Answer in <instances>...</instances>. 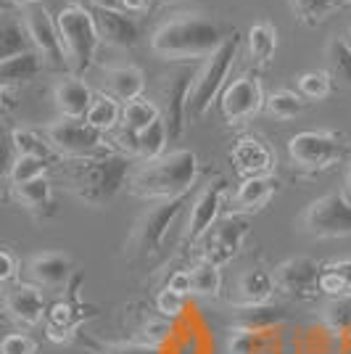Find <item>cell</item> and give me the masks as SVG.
Wrapping results in <instances>:
<instances>
[{"mask_svg":"<svg viewBox=\"0 0 351 354\" xmlns=\"http://www.w3.org/2000/svg\"><path fill=\"white\" fill-rule=\"evenodd\" d=\"M230 32V27L220 24L211 16L177 14L153 30L151 50L164 61L196 64L198 59H206L211 50H217Z\"/></svg>","mask_w":351,"mask_h":354,"instance_id":"cell-1","label":"cell"},{"mask_svg":"<svg viewBox=\"0 0 351 354\" xmlns=\"http://www.w3.org/2000/svg\"><path fill=\"white\" fill-rule=\"evenodd\" d=\"M132 159L124 153H106L93 159H69L64 167V188L90 209H106L127 185Z\"/></svg>","mask_w":351,"mask_h":354,"instance_id":"cell-2","label":"cell"},{"mask_svg":"<svg viewBox=\"0 0 351 354\" xmlns=\"http://www.w3.org/2000/svg\"><path fill=\"white\" fill-rule=\"evenodd\" d=\"M198 172H201L198 156L188 148H180L135 167L127 177V191L137 198H153V201L182 198L185 193L193 191Z\"/></svg>","mask_w":351,"mask_h":354,"instance_id":"cell-3","label":"cell"},{"mask_svg":"<svg viewBox=\"0 0 351 354\" xmlns=\"http://www.w3.org/2000/svg\"><path fill=\"white\" fill-rule=\"evenodd\" d=\"M56 30H59V40L64 48V56H66V64H69V72L82 77L93 66L95 50L101 43L88 6H82V3L64 6L56 16Z\"/></svg>","mask_w":351,"mask_h":354,"instance_id":"cell-4","label":"cell"},{"mask_svg":"<svg viewBox=\"0 0 351 354\" xmlns=\"http://www.w3.org/2000/svg\"><path fill=\"white\" fill-rule=\"evenodd\" d=\"M238 50H240V32L233 30L227 35V40L217 50H211L204 59V64L198 66L191 95H188V114L193 119L204 117L209 106L220 98V93L225 90V80H227V74L238 59Z\"/></svg>","mask_w":351,"mask_h":354,"instance_id":"cell-5","label":"cell"},{"mask_svg":"<svg viewBox=\"0 0 351 354\" xmlns=\"http://www.w3.org/2000/svg\"><path fill=\"white\" fill-rule=\"evenodd\" d=\"M198 66L196 64H177L159 77L156 82V98H159V117L169 133V143L185 133V114H188V95H191L193 80Z\"/></svg>","mask_w":351,"mask_h":354,"instance_id":"cell-6","label":"cell"},{"mask_svg":"<svg viewBox=\"0 0 351 354\" xmlns=\"http://www.w3.org/2000/svg\"><path fill=\"white\" fill-rule=\"evenodd\" d=\"M288 156L296 169L317 175L333 169L346 156V140L338 130H307L288 140Z\"/></svg>","mask_w":351,"mask_h":354,"instance_id":"cell-7","label":"cell"},{"mask_svg":"<svg viewBox=\"0 0 351 354\" xmlns=\"http://www.w3.org/2000/svg\"><path fill=\"white\" fill-rule=\"evenodd\" d=\"M45 143L53 148V153H61L64 159H93V156H106L114 148L108 146L106 135L90 127L85 119H66L48 124L43 130Z\"/></svg>","mask_w":351,"mask_h":354,"instance_id":"cell-8","label":"cell"},{"mask_svg":"<svg viewBox=\"0 0 351 354\" xmlns=\"http://www.w3.org/2000/svg\"><path fill=\"white\" fill-rule=\"evenodd\" d=\"M182 212V198H169V201H156L153 207H148L132 225L124 257L130 262H143L153 251L161 246V241L167 236V230L172 227V222Z\"/></svg>","mask_w":351,"mask_h":354,"instance_id":"cell-9","label":"cell"},{"mask_svg":"<svg viewBox=\"0 0 351 354\" xmlns=\"http://www.w3.org/2000/svg\"><path fill=\"white\" fill-rule=\"evenodd\" d=\"M16 8H19L24 30H27L32 50L43 59V66L56 69V72H69V64H66L59 40V30H56V19L45 8V3H24Z\"/></svg>","mask_w":351,"mask_h":354,"instance_id":"cell-10","label":"cell"},{"mask_svg":"<svg viewBox=\"0 0 351 354\" xmlns=\"http://www.w3.org/2000/svg\"><path fill=\"white\" fill-rule=\"evenodd\" d=\"M79 283H82V272L72 275V281L66 286V296L45 312V336L56 344L72 341L85 325V320L95 315V307H90L79 299Z\"/></svg>","mask_w":351,"mask_h":354,"instance_id":"cell-11","label":"cell"},{"mask_svg":"<svg viewBox=\"0 0 351 354\" xmlns=\"http://www.w3.org/2000/svg\"><path fill=\"white\" fill-rule=\"evenodd\" d=\"M251 233V225L246 214H233L227 212L225 217L214 222L209 230H206L198 246H201V259L204 262H211V265H227L233 262L235 257L240 254V246L246 236Z\"/></svg>","mask_w":351,"mask_h":354,"instance_id":"cell-12","label":"cell"},{"mask_svg":"<svg viewBox=\"0 0 351 354\" xmlns=\"http://www.w3.org/2000/svg\"><path fill=\"white\" fill-rule=\"evenodd\" d=\"M304 233L312 238H346L351 236V204L343 193H328L312 201L301 217Z\"/></svg>","mask_w":351,"mask_h":354,"instance_id":"cell-13","label":"cell"},{"mask_svg":"<svg viewBox=\"0 0 351 354\" xmlns=\"http://www.w3.org/2000/svg\"><path fill=\"white\" fill-rule=\"evenodd\" d=\"M264 106L262 80L256 72H246L243 77L233 80L227 88L220 93V111L227 119L230 127L246 124L249 119L256 117V111Z\"/></svg>","mask_w":351,"mask_h":354,"instance_id":"cell-14","label":"cell"},{"mask_svg":"<svg viewBox=\"0 0 351 354\" xmlns=\"http://www.w3.org/2000/svg\"><path fill=\"white\" fill-rule=\"evenodd\" d=\"M275 291L288 296L291 301H312L320 294V265L312 257H291L272 270Z\"/></svg>","mask_w":351,"mask_h":354,"instance_id":"cell-15","label":"cell"},{"mask_svg":"<svg viewBox=\"0 0 351 354\" xmlns=\"http://www.w3.org/2000/svg\"><path fill=\"white\" fill-rule=\"evenodd\" d=\"M225 196H227L225 177H211L209 183H204V188L198 191L196 201H193L188 222H185V241L188 243H198L206 230L220 220Z\"/></svg>","mask_w":351,"mask_h":354,"instance_id":"cell-16","label":"cell"},{"mask_svg":"<svg viewBox=\"0 0 351 354\" xmlns=\"http://www.w3.org/2000/svg\"><path fill=\"white\" fill-rule=\"evenodd\" d=\"M227 159L240 180L272 175V169H275V151L267 140L256 138V135H240L230 148Z\"/></svg>","mask_w":351,"mask_h":354,"instance_id":"cell-17","label":"cell"},{"mask_svg":"<svg viewBox=\"0 0 351 354\" xmlns=\"http://www.w3.org/2000/svg\"><path fill=\"white\" fill-rule=\"evenodd\" d=\"M3 310L14 323L24 325V328H35L37 323H43L45 312H48L43 288H37L27 281L8 286L3 291Z\"/></svg>","mask_w":351,"mask_h":354,"instance_id":"cell-18","label":"cell"},{"mask_svg":"<svg viewBox=\"0 0 351 354\" xmlns=\"http://www.w3.org/2000/svg\"><path fill=\"white\" fill-rule=\"evenodd\" d=\"M74 275V262L64 251H40L27 262V283L37 288H64Z\"/></svg>","mask_w":351,"mask_h":354,"instance_id":"cell-19","label":"cell"},{"mask_svg":"<svg viewBox=\"0 0 351 354\" xmlns=\"http://www.w3.org/2000/svg\"><path fill=\"white\" fill-rule=\"evenodd\" d=\"M90 16L95 21V30L103 43H108L111 48H122L130 50L140 40V27L137 21L127 16L124 11H103V8H90Z\"/></svg>","mask_w":351,"mask_h":354,"instance_id":"cell-20","label":"cell"},{"mask_svg":"<svg viewBox=\"0 0 351 354\" xmlns=\"http://www.w3.org/2000/svg\"><path fill=\"white\" fill-rule=\"evenodd\" d=\"M53 101L59 109L61 117L66 119H85L93 101V90L88 88V82L77 74H64L59 77V82L53 85Z\"/></svg>","mask_w":351,"mask_h":354,"instance_id":"cell-21","label":"cell"},{"mask_svg":"<svg viewBox=\"0 0 351 354\" xmlns=\"http://www.w3.org/2000/svg\"><path fill=\"white\" fill-rule=\"evenodd\" d=\"M103 88L106 93L117 101V104H127L143 95L146 90V72L140 66L132 64H117V66H106L103 69Z\"/></svg>","mask_w":351,"mask_h":354,"instance_id":"cell-22","label":"cell"},{"mask_svg":"<svg viewBox=\"0 0 351 354\" xmlns=\"http://www.w3.org/2000/svg\"><path fill=\"white\" fill-rule=\"evenodd\" d=\"M280 191V180L275 175H264V177H249V180H240L238 191L233 196V214H254L264 209L275 193Z\"/></svg>","mask_w":351,"mask_h":354,"instance_id":"cell-23","label":"cell"},{"mask_svg":"<svg viewBox=\"0 0 351 354\" xmlns=\"http://www.w3.org/2000/svg\"><path fill=\"white\" fill-rule=\"evenodd\" d=\"M11 198L21 209H27L32 217L37 220H48L56 214V201H53V188L48 177H37L30 183H19L11 185Z\"/></svg>","mask_w":351,"mask_h":354,"instance_id":"cell-24","label":"cell"},{"mask_svg":"<svg viewBox=\"0 0 351 354\" xmlns=\"http://www.w3.org/2000/svg\"><path fill=\"white\" fill-rule=\"evenodd\" d=\"M238 301L235 307H251V304H267L272 301L275 291V278L267 267H249L246 272H240V278L235 283Z\"/></svg>","mask_w":351,"mask_h":354,"instance_id":"cell-25","label":"cell"},{"mask_svg":"<svg viewBox=\"0 0 351 354\" xmlns=\"http://www.w3.org/2000/svg\"><path fill=\"white\" fill-rule=\"evenodd\" d=\"M40 72H43V59L35 50H24L19 56L0 61V90H8L11 93L19 85L32 82Z\"/></svg>","mask_w":351,"mask_h":354,"instance_id":"cell-26","label":"cell"},{"mask_svg":"<svg viewBox=\"0 0 351 354\" xmlns=\"http://www.w3.org/2000/svg\"><path fill=\"white\" fill-rule=\"evenodd\" d=\"M24 50H32V45L30 37H27V30L21 24L19 8L14 6V8L0 11V61L19 56Z\"/></svg>","mask_w":351,"mask_h":354,"instance_id":"cell-27","label":"cell"},{"mask_svg":"<svg viewBox=\"0 0 351 354\" xmlns=\"http://www.w3.org/2000/svg\"><path fill=\"white\" fill-rule=\"evenodd\" d=\"M288 317V312L267 301V304H251V307H235L233 325L243 330H272Z\"/></svg>","mask_w":351,"mask_h":354,"instance_id":"cell-28","label":"cell"},{"mask_svg":"<svg viewBox=\"0 0 351 354\" xmlns=\"http://www.w3.org/2000/svg\"><path fill=\"white\" fill-rule=\"evenodd\" d=\"M325 61H328V77L330 82L343 90H351V45L343 37H330L325 48Z\"/></svg>","mask_w":351,"mask_h":354,"instance_id":"cell-29","label":"cell"},{"mask_svg":"<svg viewBox=\"0 0 351 354\" xmlns=\"http://www.w3.org/2000/svg\"><path fill=\"white\" fill-rule=\"evenodd\" d=\"M320 294L330 299H351V259H336L320 267Z\"/></svg>","mask_w":351,"mask_h":354,"instance_id":"cell-30","label":"cell"},{"mask_svg":"<svg viewBox=\"0 0 351 354\" xmlns=\"http://www.w3.org/2000/svg\"><path fill=\"white\" fill-rule=\"evenodd\" d=\"M246 45H249V56L256 64H269L275 59L278 50V30L269 21H254L249 35H246Z\"/></svg>","mask_w":351,"mask_h":354,"instance_id":"cell-31","label":"cell"},{"mask_svg":"<svg viewBox=\"0 0 351 354\" xmlns=\"http://www.w3.org/2000/svg\"><path fill=\"white\" fill-rule=\"evenodd\" d=\"M119 117H122V106L111 95L93 93V101H90V109L88 114H85V122H88L90 127H95L98 133L108 135L119 124Z\"/></svg>","mask_w":351,"mask_h":354,"instance_id":"cell-32","label":"cell"},{"mask_svg":"<svg viewBox=\"0 0 351 354\" xmlns=\"http://www.w3.org/2000/svg\"><path fill=\"white\" fill-rule=\"evenodd\" d=\"M167 143H169V133H167L164 122L156 119L153 124H148L146 130L135 133V159H140V162L159 159V156H164Z\"/></svg>","mask_w":351,"mask_h":354,"instance_id":"cell-33","label":"cell"},{"mask_svg":"<svg viewBox=\"0 0 351 354\" xmlns=\"http://www.w3.org/2000/svg\"><path fill=\"white\" fill-rule=\"evenodd\" d=\"M122 127L124 130H130V133H140V130H146L148 124H153L159 117V109L153 101H148V98H135V101H127V104H122Z\"/></svg>","mask_w":351,"mask_h":354,"instance_id":"cell-34","label":"cell"},{"mask_svg":"<svg viewBox=\"0 0 351 354\" xmlns=\"http://www.w3.org/2000/svg\"><path fill=\"white\" fill-rule=\"evenodd\" d=\"M191 286H193V294H196V296L214 299V296L220 294V288H222L220 267L201 259V262H198V265L191 270Z\"/></svg>","mask_w":351,"mask_h":354,"instance_id":"cell-35","label":"cell"},{"mask_svg":"<svg viewBox=\"0 0 351 354\" xmlns=\"http://www.w3.org/2000/svg\"><path fill=\"white\" fill-rule=\"evenodd\" d=\"M272 330H243L233 328L230 339H227V354H262L269 344Z\"/></svg>","mask_w":351,"mask_h":354,"instance_id":"cell-36","label":"cell"},{"mask_svg":"<svg viewBox=\"0 0 351 354\" xmlns=\"http://www.w3.org/2000/svg\"><path fill=\"white\" fill-rule=\"evenodd\" d=\"M11 146H14L16 156H40V159H48V162H53V156H56L53 148L48 146L40 135L35 130H24V127L11 133Z\"/></svg>","mask_w":351,"mask_h":354,"instance_id":"cell-37","label":"cell"},{"mask_svg":"<svg viewBox=\"0 0 351 354\" xmlns=\"http://www.w3.org/2000/svg\"><path fill=\"white\" fill-rule=\"evenodd\" d=\"M304 104H307V101H304L298 93H293V90H278V93H272V95L264 101L267 111L275 119H283V122L298 117V114L304 111Z\"/></svg>","mask_w":351,"mask_h":354,"instance_id":"cell-38","label":"cell"},{"mask_svg":"<svg viewBox=\"0 0 351 354\" xmlns=\"http://www.w3.org/2000/svg\"><path fill=\"white\" fill-rule=\"evenodd\" d=\"M296 85H298V95L304 101H325L333 90V82L325 69H314V72H304L296 77Z\"/></svg>","mask_w":351,"mask_h":354,"instance_id":"cell-39","label":"cell"},{"mask_svg":"<svg viewBox=\"0 0 351 354\" xmlns=\"http://www.w3.org/2000/svg\"><path fill=\"white\" fill-rule=\"evenodd\" d=\"M48 169H50L48 159H40V156H16L14 164H11V172H8V183L19 185V183H30V180H37V177H48Z\"/></svg>","mask_w":351,"mask_h":354,"instance_id":"cell-40","label":"cell"},{"mask_svg":"<svg viewBox=\"0 0 351 354\" xmlns=\"http://www.w3.org/2000/svg\"><path fill=\"white\" fill-rule=\"evenodd\" d=\"M338 3H341V0H291V6H293V11H296V16H298V21H301V24H309V27L322 24Z\"/></svg>","mask_w":351,"mask_h":354,"instance_id":"cell-41","label":"cell"},{"mask_svg":"<svg viewBox=\"0 0 351 354\" xmlns=\"http://www.w3.org/2000/svg\"><path fill=\"white\" fill-rule=\"evenodd\" d=\"M325 325L341 339H351V299H333L325 310Z\"/></svg>","mask_w":351,"mask_h":354,"instance_id":"cell-42","label":"cell"},{"mask_svg":"<svg viewBox=\"0 0 351 354\" xmlns=\"http://www.w3.org/2000/svg\"><path fill=\"white\" fill-rule=\"evenodd\" d=\"M185 299L188 296L177 294V291H169L167 286L159 291V296H156V312H159L161 317H167V320H175V317H180L182 312H185Z\"/></svg>","mask_w":351,"mask_h":354,"instance_id":"cell-43","label":"cell"},{"mask_svg":"<svg viewBox=\"0 0 351 354\" xmlns=\"http://www.w3.org/2000/svg\"><path fill=\"white\" fill-rule=\"evenodd\" d=\"M95 354H161L159 346L146 344V341H111V344H98Z\"/></svg>","mask_w":351,"mask_h":354,"instance_id":"cell-44","label":"cell"},{"mask_svg":"<svg viewBox=\"0 0 351 354\" xmlns=\"http://www.w3.org/2000/svg\"><path fill=\"white\" fill-rule=\"evenodd\" d=\"M172 320H167V317H151L143 323V336H146V344H153V346H161L164 341H169L172 336Z\"/></svg>","mask_w":351,"mask_h":354,"instance_id":"cell-45","label":"cell"},{"mask_svg":"<svg viewBox=\"0 0 351 354\" xmlns=\"http://www.w3.org/2000/svg\"><path fill=\"white\" fill-rule=\"evenodd\" d=\"M0 354H37V344L27 333H8L0 339Z\"/></svg>","mask_w":351,"mask_h":354,"instance_id":"cell-46","label":"cell"},{"mask_svg":"<svg viewBox=\"0 0 351 354\" xmlns=\"http://www.w3.org/2000/svg\"><path fill=\"white\" fill-rule=\"evenodd\" d=\"M16 153H14V146H11V133H3L0 130V180L8 177Z\"/></svg>","mask_w":351,"mask_h":354,"instance_id":"cell-47","label":"cell"},{"mask_svg":"<svg viewBox=\"0 0 351 354\" xmlns=\"http://www.w3.org/2000/svg\"><path fill=\"white\" fill-rule=\"evenodd\" d=\"M16 275H19V259L11 251L0 249V283L6 286V283L16 281Z\"/></svg>","mask_w":351,"mask_h":354,"instance_id":"cell-48","label":"cell"},{"mask_svg":"<svg viewBox=\"0 0 351 354\" xmlns=\"http://www.w3.org/2000/svg\"><path fill=\"white\" fill-rule=\"evenodd\" d=\"M167 288H169V291H177V294H182V296H191L193 294L191 270H177V272H172V278L167 281Z\"/></svg>","mask_w":351,"mask_h":354,"instance_id":"cell-49","label":"cell"},{"mask_svg":"<svg viewBox=\"0 0 351 354\" xmlns=\"http://www.w3.org/2000/svg\"><path fill=\"white\" fill-rule=\"evenodd\" d=\"M122 3V11L127 16H137V14H146L151 8V0H119Z\"/></svg>","mask_w":351,"mask_h":354,"instance_id":"cell-50","label":"cell"},{"mask_svg":"<svg viewBox=\"0 0 351 354\" xmlns=\"http://www.w3.org/2000/svg\"><path fill=\"white\" fill-rule=\"evenodd\" d=\"M90 8H103V11H122L119 0H90Z\"/></svg>","mask_w":351,"mask_h":354,"instance_id":"cell-51","label":"cell"},{"mask_svg":"<svg viewBox=\"0 0 351 354\" xmlns=\"http://www.w3.org/2000/svg\"><path fill=\"white\" fill-rule=\"evenodd\" d=\"M14 106V95L8 90H0V117H6V111Z\"/></svg>","mask_w":351,"mask_h":354,"instance_id":"cell-52","label":"cell"},{"mask_svg":"<svg viewBox=\"0 0 351 354\" xmlns=\"http://www.w3.org/2000/svg\"><path fill=\"white\" fill-rule=\"evenodd\" d=\"M343 196H346V201L351 204V162H349V172H346V188H343Z\"/></svg>","mask_w":351,"mask_h":354,"instance_id":"cell-53","label":"cell"},{"mask_svg":"<svg viewBox=\"0 0 351 354\" xmlns=\"http://www.w3.org/2000/svg\"><path fill=\"white\" fill-rule=\"evenodd\" d=\"M11 6H24V3H45V0H8Z\"/></svg>","mask_w":351,"mask_h":354,"instance_id":"cell-54","label":"cell"},{"mask_svg":"<svg viewBox=\"0 0 351 354\" xmlns=\"http://www.w3.org/2000/svg\"><path fill=\"white\" fill-rule=\"evenodd\" d=\"M6 8H14V6H11L8 0H0V11H6Z\"/></svg>","mask_w":351,"mask_h":354,"instance_id":"cell-55","label":"cell"},{"mask_svg":"<svg viewBox=\"0 0 351 354\" xmlns=\"http://www.w3.org/2000/svg\"><path fill=\"white\" fill-rule=\"evenodd\" d=\"M349 37H351V24H349ZM346 43H349V45H351V40H346Z\"/></svg>","mask_w":351,"mask_h":354,"instance_id":"cell-56","label":"cell"},{"mask_svg":"<svg viewBox=\"0 0 351 354\" xmlns=\"http://www.w3.org/2000/svg\"><path fill=\"white\" fill-rule=\"evenodd\" d=\"M161 3H172V0H161Z\"/></svg>","mask_w":351,"mask_h":354,"instance_id":"cell-57","label":"cell"},{"mask_svg":"<svg viewBox=\"0 0 351 354\" xmlns=\"http://www.w3.org/2000/svg\"><path fill=\"white\" fill-rule=\"evenodd\" d=\"M341 3H351V0H341Z\"/></svg>","mask_w":351,"mask_h":354,"instance_id":"cell-58","label":"cell"}]
</instances>
